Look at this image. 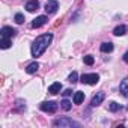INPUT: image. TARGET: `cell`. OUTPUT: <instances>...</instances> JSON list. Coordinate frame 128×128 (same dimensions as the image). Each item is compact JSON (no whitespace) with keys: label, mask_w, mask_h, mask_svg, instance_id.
Segmentation results:
<instances>
[{"label":"cell","mask_w":128,"mask_h":128,"mask_svg":"<svg viewBox=\"0 0 128 128\" xmlns=\"http://www.w3.org/2000/svg\"><path fill=\"white\" fill-rule=\"evenodd\" d=\"M60 90H62V83H59V82L50 84V88H48V92H50L51 95H57Z\"/></svg>","instance_id":"11"},{"label":"cell","mask_w":128,"mask_h":128,"mask_svg":"<svg viewBox=\"0 0 128 128\" xmlns=\"http://www.w3.org/2000/svg\"><path fill=\"white\" fill-rule=\"evenodd\" d=\"M83 62L86 63V65H94L95 59H94V56H84V57H83Z\"/></svg>","instance_id":"21"},{"label":"cell","mask_w":128,"mask_h":128,"mask_svg":"<svg viewBox=\"0 0 128 128\" xmlns=\"http://www.w3.org/2000/svg\"><path fill=\"white\" fill-rule=\"evenodd\" d=\"M14 20H15V23H17V24H23L26 18H24V15H23L21 12H17V14H15V17H14Z\"/></svg>","instance_id":"18"},{"label":"cell","mask_w":128,"mask_h":128,"mask_svg":"<svg viewBox=\"0 0 128 128\" xmlns=\"http://www.w3.org/2000/svg\"><path fill=\"white\" fill-rule=\"evenodd\" d=\"M48 21V18H47V15H39V17H36L33 21H32V27L33 29H38V27H41V26H44L45 23Z\"/></svg>","instance_id":"7"},{"label":"cell","mask_w":128,"mask_h":128,"mask_svg":"<svg viewBox=\"0 0 128 128\" xmlns=\"http://www.w3.org/2000/svg\"><path fill=\"white\" fill-rule=\"evenodd\" d=\"M68 82H70V83H72V84H74V83H77V82H78V74H77L76 71H72V72L70 74V77H68Z\"/></svg>","instance_id":"19"},{"label":"cell","mask_w":128,"mask_h":128,"mask_svg":"<svg viewBox=\"0 0 128 128\" xmlns=\"http://www.w3.org/2000/svg\"><path fill=\"white\" fill-rule=\"evenodd\" d=\"M60 106H62V108L65 110V112H70V110H71V107H72V102H71V101H68V100H63V101L60 102Z\"/></svg>","instance_id":"16"},{"label":"cell","mask_w":128,"mask_h":128,"mask_svg":"<svg viewBox=\"0 0 128 128\" xmlns=\"http://www.w3.org/2000/svg\"><path fill=\"white\" fill-rule=\"evenodd\" d=\"M70 95H72L71 89H65V90H63V96H70Z\"/></svg>","instance_id":"22"},{"label":"cell","mask_w":128,"mask_h":128,"mask_svg":"<svg viewBox=\"0 0 128 128\" xmlns=\"http://www.w3.org/2000/svg\"><path fill=\"white\" fill-rule=\"evenodd\" d=\"M26 9H27L29 12L38 11V9H39V2H38V0H29V2L26 3Z\"/></svg>","instance_id":"9"},{"label":"cell","mask_w":128,"mask_h":128,"mask_svg":"<svg viewBox=\"0 0 128 128\" xmlns=\"http://www.w3.org/2000/svg\"><path fill=\"white\" fill-rule=\"evenodd\" d=\"M38 70H39V63H38V62H32V63H29V65H27L26 72H27V74H35Z\"/></svg>","instance_id":"13"},{"label":"cell","mask_w":128,"mask_h":128,"mask_svg":"<svg viewBox=\"0 0 128 128\" xmlns=\"http://www.w3.org/2000/svg\"><path fill=\"white\" fill-rule=\"evenodd\" d=\"M80 82L83 83V84H96L98 82H100V76L98 74H83L82 77H80Z\"/></svg>","instance_id":"3"},{"label":"cell","mask_w":128,"mask_h":128,"mask_svg":"<svg viewBox=\"0 0 128 128\" xmlns=\"http://www.w3.org/2000/svg\"><path fill=\"white\" fill-rule=\"evenodd\" d=\"M124 62H126V63H128V51L124 54Z\"/></svg>","instance_id":"23"},{"label":"cell","mask_w":128,"mask_h":128,"mask_svg":"<svg viewBox=\"0 0 128 128\" xmlns=\"http://www.w3.org/2000/svg\"><path fill=\"white\" fill-rule=\"evenodd\" d=\"M53 41V33H44V35H39L33 44H32V48H30V53H32V57H39L42 56V53L48 48V45L51 44Z\"/></svg>","instance_id":"1"},{"label":"cell","mask_w":128,"mask_h":128,"mask_svg":"<svg viewBox=\"0 0 128 128\" xmlns=\"http://www.w3.org/2000/svg\"><path fill=\"white\" fill-rule=\"evenodd\" d=\"M57 9H59L57 0H48L45 3V12L47 14H54V12H57Z\"/></svg>","instance_id":"6"},{"label":"cell","mask_w":128,"mask_h":128,"mask_svg":"<svg viewBox=\"0 0 128 128\" xmlns=\"http://www.w3.org/2000/svg\"><path fill=\"white\" fill-rule=\"evenodd\" d=\"M57 102H54V101H44V102H41L39 104V108L42 110V112H45V113H54L56 110H57Z\"/></svg>","instance_id":"4"},{"label":"cell","mask_w":128,"mask_h":128,"mask_svg":"<svg viewBox=\"0 0 128 128\" xmlns=\"http://www.w3.org/2000/svg\"><path fill=\"white\" fill-rule=\"evenodd\" d=\"M83 101H84V92L77 90V92L74 94V96H72V102H74V104H82Z\"/></svg>","instance_id":"12"},{"label":"cell","mask_w":128,"mask_h":128,"mask_svg":"<svg viewBox=\"0 0 128 128\" xmlns=\"http://www.w3.org/2000/svg\"><path fill=\"white\" fill-rule=\"evenodd\" d=\"M119 92H120L125 98H128V77L120 82V84H119Z\"/></svg>","instance_id":"10"},{"label":"cell","mask_w":128,"mask_h":128,"mask_svg":"<svg viewBox=\"0 0 128 128\" xmlns=\"http://www.w3.org/2000/svg\"><path fill=\"white\" fill-rule=\"evenodd\" d=\"M125 30H126V27L120 24V26L114 27V30H113V35H114V36H122V35H125Z\"/></svg>","instance_id":"15"},{"label":"cell","mask_w":128,"mask_h":128,"mask_svg":"<svg viewBox=\"0 0 128 128\" xmlns=\"http://www.w3.org/2000/svg\"><path fill=\"white\" fill-rule=\"evenodd\" d=\"M108 110L110 112H118V110H120V104L112 101V102H108Z\"/></svg>","instance_id":"20"},{"label":"cell","mask_w":128,"mask_h":128,"mask_svg":"<svg viewBox=\"0 0 128 128\" xmlns=\"http://www.w3.org/2000/svg\"><path fill=\"white\" fill-rule=\"evenodd\" d=\"M53 125L54 126H60V128H63V126H80V122L72 120L70 118H60V119H56L53 122Z\"/></svg>","instance_id":"2"},{"label":"cell","mask_w":128,"mask_h":128,"mask_svg":"<svg viewBox=\"0 0 128 128\" xmlns=\"http://www.w3.org/2000/svg\"><path fill=\"white\" fill-rule=\"evenodd\" d=\"M104 98H106V95H104L102 92H98L96 95H94V98H92V101H90V106H92V107L100 106V104L104 101Z\"/></svg>","instance_id":"8"},{"label":"cell","mask_w":128,"mask_h":128,"mask_svg":"<svg viewBox=\"0 0 128 128\" xmlns=\"http://www.w3.org/2000/svg\"><path fill=\"white\" fill-rule=\"evenodd\" d=\"M15 35H17V30L14 27H9V26H5L0 30V36L2 38H14Z\"/></svg>","instance_id":"5"},{"label":"cell","mask_w":128,"mask_h":128,"mask_svg":"<svg viewBox=\"0 0 128 128\" xmlns=\"http://www.w3.org/2000/svg\"><path fill=\"white\" fill-rule=\"evenodd\" d=\"M113 44L112 42H102L101 44V47H100V50L102 51V53H110V51H113Z\"/></svg>","instance_id":"14"},{"label":"cell","mask_w":128,"mask_h":128,"mask_svg":"<svg viewBox=\"0 0 128 128\" xmlns=\"http://www.w3.org/2000/svg\"><path fill=\"white\" fill-rule=\"evenodd\" d=\"M0 47H2V48H9L11 47V38H2V41H0Z\"/></svg>","instance_id":"17"}]
</instances>
